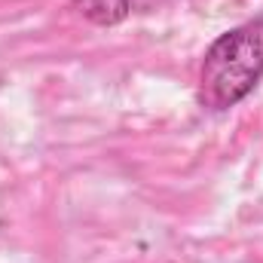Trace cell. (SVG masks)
<instances>
[{"instance_id": "1", "label": "cell", "mask_w": 263, "mask_h": 263, "mask_svg": "<svg viewBox=\"0 0 263 263\" xmlns=\"http://www.w3.org/2000/svg\"><path fill=\"white\" fill-rule=\"evenodd\" d=\"M263 80V18L245 22L220 34L199 70V104L208 110H230L245 101Z\"/></svg>"}, {"instance_id": "2", "label": "cell", "mask_w": 263, "mask_h": 263, "mask_svg": "<svg viewBox=\"0 0 263 263\" xmlns=\"http://www.w3.org/2000/svg\"><path fill=\"white\" fill-rule=\"evenodd\" d=\"M77 9L95 25H117L129 15V0H77Z\"/></svg>"}]
</instances>
